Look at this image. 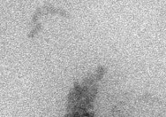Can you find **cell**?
Returning a JSON list of instances; mask_svg holds the SVG:
<instances>
[{
  "mask_svg": "<svg viewBox=\"0 0 166 117\" xmlns=\"http://www.w3.org/2000/svg\"><path fill=\"white\" fill-rule=\"evenodd\" d=\"M104 73H105V68H104V67H103V66H99L97 68V69H96V75H95L96 82L103 79V76H104Z\"/></svg>",
  "mask_w": 166,
  "mask_h": 117,
  "instance_id": "obj_1",
  "label": "cell"
},
{
  "mask_svg": "<svg viewBox=\"0 0 166 117\" xmlns=\"http://www.w3.org/2000/svg\"><path fill=\"white\" fill-rule=\"evenodd\" d=\"M41 29H42V25H41V24H37L36 26H34V29H32L31 32L29 34V37H30V38L34 37V35H36V34L40 31Z\"/></svg>",
  "mask_w": 166,
  "mask_h": 117,
  "instance_id": "obj_2",
  "label": "cell"
}]
</instances>
